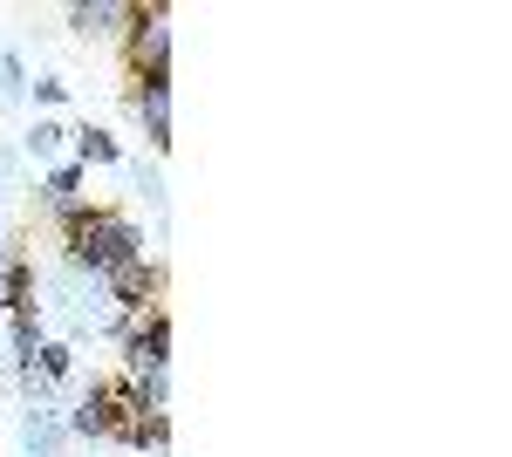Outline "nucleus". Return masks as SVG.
Here are the masks:
<instances>
[{
	"instance_id": "f257e3e1",
	"label": "nucleus",
	"mask_w": 512,
	"mask_h": 457,
	"mask_svg": "<svg viewBox=\"0 0 512 457\" xmlns=\"http://www.w3.org/2000/svg\"><path fill=\"white\" fill-rule=\"evenodd\" d=\"M48 212H55V226H62V267L82 273V280H96V273H110L117 260H137V253H144L137 219H123L110 205L62 198V205H48Z\"/></svg>"
},
{
	"instance_id": "f03ea898",
	"label": "nucleus",
	"mask_w": 512,
	"mask_h": 457,
	"mask_svg": "<svg viewBox=\"0 0 512 457\" xmlns=\"http://www.w3.org/2000/svg\"><path fill=\"white\" fill-rule=\"evenodd\" d=\"M123 62H130V76H137V82H164V76H171V7H164V0L130 7Z\"/></svg>"
},
{
	"instance_id": "7ed1b4c3",
	"label": "nucleus",
	"mask_w": 512,
	"mask_h": 457,
	"mask_svg": "<svg viewBox=\"0 0 512 457\" xmlns=\"http://www.w3.org/2000/svg\"><path fill=\"white\" fill-rule=\"evenodd\" d=\"M123 376H144V369H171V314L164 307H123Z\"/></svg>"
},
{
	"instance_id": "20e7f679",
	"label": "nucleus",
	"mask_w": 512,
	"mask_h": 457,
	"mask_svg": "<svg viewBox=\"0 0 512 457\" xmlns=\"http://www.w3.org/2000/svg\"><path fill=\"white\" fill-rule=\"evenodd\" d=\"M96 287L110 294L117 307H158L164 294V267L151 260V253H137V260H117L110 273H96Z\"/></svg>"
},
{
	"instance_id": "39448f33",
	"label": "nucleus",
	"mask_w": 512,
	"mask_h": 457,
	"mask_svg": "<svg viewBox=\"0 0 512 457\" xmlns=\"http://www.w3.org/2000/svg\"><path fill=\"white\" fill-rule=\"evenodd\" d=\"M123 110L144 123V137H151V151H171V76L164 82H137L123 89Z\"/></svg>"
},
{
	"instance_id": "423d86ee",
	"label": "nucleus",
	"mask_w": 512,
	"mask_h": 457,
	"mask_svg": "<svg viewBox=\"0 0 512 457\" xmlns=\"http://www.w3.org/2000/svg\"><path fill=\"white\" fill-rule=\"evenodd\" d=\"M62 21H69L82 41H123V28H130V0H76Z\"/></svg>"
},
{
	"instance_id": "0eeeda50",
	"label": "nucleus",
	"mask_w": 512,
	"mask_h": 457,
	"mask_svg": "<svg viewBox=\"0 0 512 457\" xmlns=\"http://www.w3.org/2000/svg\"><path fill=\"white\" fill-rule=\"evenodd\" d=\"M69 430H62V410L55 403H21V451L28 457H62Z\"/></svg>"
},
{
	"instance_id": "6e6552de",
	"label": "nucleus",
	"mask_w": 512,
	"mask_h": 457,
	"mask_svg": "<svg viewBox=\"0 0 512 457\" xmlns=\"http://www.w3.org/2000/svg\"><path fill=\"white\" fill-rule=\"evenodd\" d=\"M62 151H69V123L35 116V123L21 130V157H35V164H62Z\"/></svg>"
},
{
	"instance_id": "1a4fd4ad",
	"label": "nucleus",
	"mask_w": 512,
	"mask_h": 457,
	"mask_svg": "<svg viewBox=\"0 0 512 457\" xmlns=\"http://www.w3.org/2000/svg\"><path fill=\"white\" fill-rule=\"evenodd\" d=\"M35 294H41V273H35V260L21 253V260H14V273L0 280V307H7V314H41Z\"/></svg>"
},
{
	"instance_id": "9d476101",
	"label": "nucleus",
	"mask_w": 512,
	"mask_h": 457,
	"mask_svg": "<svg viewBox=\"0 0 512 457\" xmlns=\"http://www.w3.org/2000/svg\"><path fill=\"white\" fill-rule=\"evenodd\" d=\"M69 144H76V164L89 171V164H123V144L103 130V123H82V130H69Z\"/></svg>"
},
{
	"instance_id": "9b49d317",
	"label": "nucleus",
	"mask_w": 512,
	"mask_h": 457,
	"mask_svg": "<svg viewBox=\"0 0 512 457\" xmlns=\"http://www.w3.org/2000/svg\"><path fill=\"white\" fill-rule=\"evenodd\" d=\"M123 444H130V451H151V457H164V451H171V417H164V410H144V417H137L130 430H123Z\"/></svg>"
},
{
	"instance_id": "f8f14e48",
	"label": "nucleus",
	"mask_w": 512,
	"mask_h": 457,
	"mask_svg": "<svg viewBox=\"0 0 512 457\" xmlns=\"http://www.w3.org/2000/svg\"><path fill=\"white\" fill-rule=\"evenodd\" d=\"M7 342H14V355H7V362H14V369H28V362L41 355V314H14Z\"/></svg>"
},
{
	"instance_id": "ddd939ff",
	"label": "nucleus",
	"mask_w": 512,
	"mask_h": 457,
	"mask_svg": "<svg viewBox=\"0 0 512 457\" xmlns=\"http://www.w3.org/2000/svg\"><path fill=\"white\" fill-rule=\"evenodd\" d=\"M28 369H41V376L62 389V382H69V369H76V348H69V342H41V355L28 362Z\"/></svg>"
},
{
	"instance_id": "4468645a",
	"label": "nucleus",
	"mask_w": 512,
	"mask_h": 457,
	"mask_svg": "<svg viewBox=\"0 0 512 457\" xmlns=\"http://www.w3.org/2000/svg\"><path fill=\"white\" fill-rule=\"evenodd\" d=\"M130 185L144 191V205H151V212L164 219V205H171V191H164V171H158V164H144V157H137V164H130Z\"/></svg>"
},
{
	"instance_id": "2eb2a0df",
	"label": "nucleus",
	"mask_w": 512,
	"mask_h": 457,
	"mask_svg": "<svg viewBox=\"0 0 512 457\" xmlns=\"http://www.w3.org/2000/svg\"><path fill=\"white\" fill-rule=\"evenodd\" d=\"M130 382H137L144 410H171V369H144V376H130Z\"/></svg>"
},
{
	"instance_id": "dca6fc26",
	"label": "nucleus",
	"mask_w": 512,
	"mask_h": 457,
	"mask_svg": "<svg viewBox=\"0 0 512 457\" xmlns=\"http://www.w3.org/2000/svg\"><path fill=\"white\" fill-rule=\"evenodd\" d=\"M14 96H28V62L21 55H0V103H14Z\"/></svg>"
},
{
	"instance_id": "f3484780",
	"label": "nucleus",
	"mask_w": 512,
	"mask_h": 457,
	"mask_svg": "<svg viewBox=\"0 0 512 457\" xmlns=\"http://www.w3.org/2000/svg\"><path fill=\"white\" fill-rule=\"evenodd\" d=\"M28 89H35V103H48V110H62V103H69V82H62V76H35Z\"/></svg>"
},
{
	"instance_id": "a211bd4d",
	"label": "nucleus",
	"mask_w": 512,
	"mask_h": 457,
	"mask_svg": "<svg viewBox=\"0 0 512 457\" xmlns=\"http://www.w3.org/2000/svg\"><path fill=\"white\" fill-rule=\"evenodd\" d=\"M7 178H14V151H0V185H7Z\"/></svg>"
},
{
	"instance_id": "6ab92c4d",
	"label": "nucleus",
	"mask_w": 512,
	"mask_h": 457,
	"mask_svg": "<svg viewBox=\"0 0 512 457\" xmlns=\"http://www.w3.org/2000/svg\"><path fill=\"white\" fill-rule=\"evenodd\" d=\"M89 457H103V451H89Z\"/></svg>"
}]
</instances>
